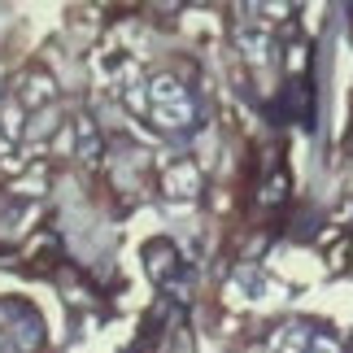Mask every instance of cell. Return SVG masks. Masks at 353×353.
<instances>
[{
    "label": "cell",
    "mask_w": 353,
    "mask_h": 353,
    "mask_svg": "<svg viewBox=\"0 0 353 353\" xmlns=\"http://www.w3.org/2000/svg\"><path fill=\"white\" fill-rule=\"evenodd\" d=\"M148 101H153V105H174V101H183L179 79H174V74H157V79H148Z\"/></svg>",
    "instance_id": "cell-3"
},
{
    "label": "cell",
    "mask_w": 353,
    "mask_h": 353,
    "mask_svg": "<svg viewBox=\"0 0 353 353\" xmlns=\"http://www.w3.org/2000/svg\"><path fill=\"white\" fill-rule=\"evenodd\" d=\"M48 101H52V83H48L44 74H31V79L22 83V97H18V105H39V110H44Z\"/></svg>",
    "instance_id": "cell-4"
},
{
    "label": "cell",
    "mask_w": 353,
    "mask_h": 353,
    "mask_svg": "<svg viewBox=\"0 0 353 353\" xmlns=\"http://www.w3.org/2000/svg\"><path fill=\"white\" fill-rule=\"evenodd\" d=\"M0 131H5L9 140L26 135V127H22V105L18 101H5V105H0Z\"/></svg>",
    "instance_id": "cell-5"
},
{
    "label": "cell",
    "mask_w": 353,
    "mask_h": 353,
    "mask_svg": "<svg viewBox=\"0 0 353 353\" xmlns=\"http://www.w3.org/2000/svg\"><path fill=\"white\" fill-rule=\"evenodd\" d=\"M127 105H131V110H144V105H148V92L144 88H127Z\"/></svg>",
    "instance_id": "cell-10"
},
{
    "label": "cell",
    "mask_w": 353,
    "mask_h": 353,
    "mask_svg": "<svg viewBox=\"0 0 353 353\" xmlns=\"http://www.w3.org/2000/svg\"><path fill=\"white\" fill-rule=\"evenodd\" d=\"M196 188H201L196 166H174V170L166 174V192H170V196H196Z\"/></svg>",
    "instance_id": "cell-2"
},
{
    "label": "cell",
    "mask_w": 353,
    "mask_h": 353,
    "mask_svg": "<svg viewBox=\"0 0 353 353\" xmlns=\"http://www.w3.org/2000/svg\"><path fill=\"white\" fill-rule=\"evenodd\" d=\"M0 353H13V345H9V336L0 332Z\"/></svg>",
    "instance_id": "cell-12"
},
{
    "label": "cell",
    "mask_w": 353,
    "mask_h": 353,
    "mask_svg": "<svg viewBox=\"0 0 353 353\" xmlns=\"http://www.w3.org/2000/svg\"><path fill=\"white\" fill-rule=\"evenodd\" d=\"M52 127H57V114H52V110H39L31 122H26V135H31V140H44Z\"/></svg>",
    "instance_id": "cell-8"
},
{
    "label": "cell",
    "mask_w": 353,
    "mask_h": 353,
    "mask_svg": "<svg viewBox=\"0 0 353 353\" xmlns=\"http://www.w3.org/2000/svg\"><path fill=\"white\" fill-rule=\"evenodd\" d=\"M9 345H13V349H22V353H31V349L39 345V327H35L31 319L18 323V327H13V336H9Z\"/></svg>",
    "instance_id": "cell-7"
},
{
    "label": "cell",
    "mask_w": 353,
    "mask_h": 353,
    "mask_svg": "<svg viewBox=\"0 0 353 353\" xmlns=\"http://www.w3.org/2000/svg\"><path fill=\"white\" fill-rule=\"evenodd\" d=\"M305 345H310V336L301 327H283L275 341V353H305Z\"/></svg>",
    "instance_id": "cell-6"
},
{
    "label": "cell",
    "mask_w": 353,
    "mask_h": 353,
    "mask_svg": "<svg viewBox=\"0 0 353 353\" xmlns=\"http://www.w3.org/2000/svg\"><path fill=\"white\" fill-rule=\"evenodd\" d=\"M153 122L157 127H166V131H179L192 122V101H174V105H153Z\"/></svg>",
    "instance_id": "cell-1"
},
{
    "label": "cell",
    "mask_w": 353,
    "mask_h": 353,
    "mask_svg": "<svg viewBox=\"0 0 353 353\" xmlns=\"http://www.w3.org/2000/svg\"><path fill=\"white\" fill-rule=\"evenodd\" d=\"M240 44H244V48H249L253 57H257V52L266 48V35H262V31H249V26H244V31H240Z\"/></svg>",
    "instance_id": "cell-9"
},
{
    "label": "cell",
    "mask_w": 353,
    "mask_h": 353,
    "mask_svg": "<svg viewBox=\"0 0 353 353\" xmlns=\"http://www.w3.org/2000/svg\"><path fill=\"white\" fill-rule=\"evenodd\" d=\"M314 353H336V341H327V336H319V341H314Z\"/></svg>",
    "instance_id": "cell-11"
}]
</instances>
